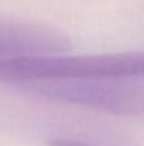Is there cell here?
Masks as SVG:
<instances>
[{
	"label": "cell",
	"instance_id": "cell-1",
	"mask_svg": "<svg viewBox=\"0 0 144 146\" xmlns=\"http://www.w3.org/2000/svg\"><path fill=\"white\" fill-rule=\"evenodd\" d=\"M143 75V54L137 51L95 55H26L0 58V82L34 84L92 77Z\"/></svg>",
	"mask_w": 144,
	"mask_h": 146
},
{
	"label": "cell",
	"instance_id": "cell-2",
	"mask_svg": "<svg viewBox=\"0 0 144 146\" xmlns=\"http://www.w3.org/2000/svg\"><path fill=\"white\" fill-rule=\"evenodd\" d=\"M27 90L43 97L89 106L114 115L139 116L143 113V77H92L64 81L26 84Z\"/></svg>",
	"mask_w": 144,
	"mask_h": 146
},
{
	"label": "cell",
	"instance_id": "cell-3",
	"mask_svg": "<svg viewBox=\"0 0 144 146\" xmlns=\"http://www.w3.org/2000/svg\"><path fill=\"white\" fill-rule=\"evenodd\" d=\"M51 146H91L78 141H71V139H54L49 142Z\"/></svg>",
	"mask_w": 144,
	"mask_h": 146
}]
</instances>
